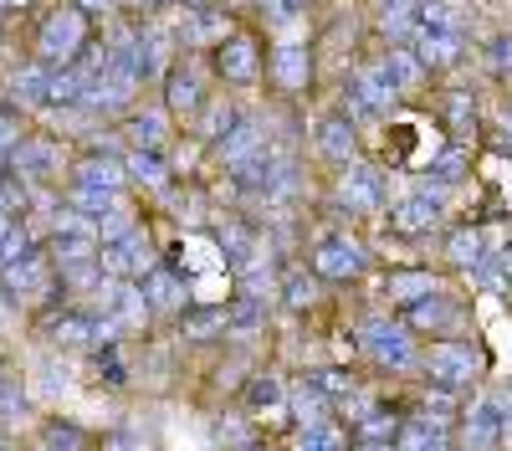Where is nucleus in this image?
Here are the masks:
<instances>
[{"instance_id": "20e7f679", "label": "nucleus", "mask_w": 512, "mask_h": 451, "mask_svg": "<svg viewBox=\"0 0 512 451\" xmlns=\"http://www.w3.org/2000/svg\"><path fill=\"white\" fill-rule=\"evenodd\" d=\"M359 344H364L384 369H410V364H415V339H410L405 318H369V323L359 328Z\"/></svg>"}, {"instance_id": "c03bdc74", "label": "nucleus", "mask_w": 512, "mask_h": 451, "mask_svg": "<svg viewBox=\"0 0 512 451\" xmlns=\"http://www.w3.org/2000/svg\"><path fill=\"white\" fill-rule=\"evenodd\" d=\"M26 200H31V195H26V180L6 170V180H0V211H6V216H21Z\"/></svg>"}, {"instance_id": "aec40b11", "label": "nucleus", "mask_w": 512, "mask_h": 451, "mask_svg": "<svg viewBox=\"0 0 512 451\" xmlns=\"http://www.w3.org/2000/svg\"><path fill=\"white\" fill-rule=\"evenodd\" d=\"M379 67H384V77L395 82V93H400V98H405V93H420V88H425V77H431V72H425V62L415 57V47H405V41H395V47L379 57Z\"/></svg>"}, {"instance_id": "bb28decb", "label": "nucleus", "mask_w": 512, "mask_h": 451, "mask_svg": "<svg viewBox=\"0 0 512 451\" xmlns=\"http://www.w3.org/2000/svg\"><path fill=\"white\" fill-rule=\"evenodd\" d=\"M379 31L390 41H415V31H420V0H384V6H379Z\"/></svg>"}, {"instance_id": "9b49d317", "label": "nucleus", "mask_w": 512, "mask_h": 451, "mask_svg": "<svg viewBox=\"0 0 512 451\" xmlns=\"http://www.w3.org/2000/svg\"><path fill=\"white\" fill-rule=\"evenodd\" d=\"M139 287H144V303H149L154 313H185V308H190L185 277L175 272V262H154V267L139 277Z\"/></svg>"}, {"instance_id": "052dcab7", "label": "nucleus", "mask_w": 512, "mask_h": 451, "mask_svg": "<svg viewBox=\"0 0 512 451\" xmlns=\"http://www.w3.org/2000/svg\"><path fill=\"white\" fill-rule=\"evenodd\" d=\"M246 451H262V446H246Z\"/></svg>"}, {"instance_id": "de8ad7c7", "label": "nucleus", "mask_w": 512, "mask_h": 451, "mask_svg": "<svg viewBox=\"0 0 512 451\" xmlns=\"http://www.w3.org/2000/svg\"><path fill=\"white\" fill-rule=\"evenodd\" d=\"M487 67L497 77H512V36H492L487 41Z\"/></svg>"}, {"instance_id": "39448f33", "label": "nucleus", "mask_w": 512, "mask_h": 451, "mask_svg": "<svg viewBox=\"0 0 512 451\" xmlns=\"http://www.w3.org/2000/svg\"><path fill=\"white\" fill-rule=\"evenodd\" d=\"M52 277H57L52 252H47V246H31L21 262L0 267V293H6L11 303H21V298H41V293L52 287Z\"/></svg>"}, {"instance_id": "2f4dec72", "label": "nucleus", "mask_w": 512, "mask_h": 451, "mask_svg": "<svg viewBox=\"0 0 512 451\" xmlns=\"http://www.w3.org/2000/svg\"><path fill=\"white\" fill-rule=\"evenodd\" d=\"M482 257H487V252H482V231H477V226L446 231V262H451V267H466V272H472Z\"/></svg>"}, {"instance_id": "8fccbe9b", "label": "nucleus", "mask_w": 512, "mask_h": 451, "mask_svg": "<svg viewBox=\"0 0 512 451\" xmlns=\"http://www.w3.org/2000/svg\"><path fill=\"white\" fill-rule=\"evenodd\" d=\"M47 446H52V451H77V446H82V436H77V426L57 421V426L47 431Z\"/></svg>"}, {"instance_id": "e2e57ef3", "label": "nucleus", "mask_w": 512, "mask_h": 451, "mask_svg": "<svg viewBox=\"0 0 512 451\" xmlns=\"http://www.w3.org/2000/svg\"><path fill=\"white\" fill-rule=\"evenodd\" d=\"M436 451H446V446H436Z\"/></svg>"}, {"instance_id": "09e8293b", "label": "nucleus", "mask_w": 512, "mask_h": 451, "mask_svg": "<svg viewBox=\"0 0 512 451\" xmlns=\"http://www.w3.org/2000/svg\"><path fill=\"white\" fill-rule=\"evenodd\" d=\"M26 134H21V118L11 113V108H0V159H11V149L21 144Z\"/></svg>"}, {"instance_id": "9d476101", "label": "nucleus", "mask_w": 512, "mask_h": 451, "mask_svg": "<svg viewBox=\"0 0 512 451\" xmlns=\"http://www.w3.org/2000/svg\"><path fill=\"white\" fill-rule=\"evenodd\" d=\"M338 205H349V211H379L384 205V175L364 159H349L344 180H338Z\"/></svg>"}, {"instance_id": "5fc2aeb1", "label": "nucleus", "mask_w": 512, "mask_h": 451, "mask_svg": "<svg viewBox=\"0 0 512 451\" xmlns=\"http://www.w3.org/2000/svg\"><path fill=\"white\" fill-rule=\"evenodd\" d=\"M11 226H16V216H6V211H0V236H6Z\"/></svg>"}, {"instance_id": "c85d7f7f", "label": "nucleus", "mask_w": 512, "mask_h": 451, "mask_svg": "<svg viewBox=\"0 0 512 451\" xmlns=\"http://www.w3.org/2000/svg\"><path fill=\"white\" fill-rule=\"evenodd\" d=\"M287 405H292V416L308 426V421H323V416H328L333 400H328V390H323L318 375H313V380H297V385L287 390Z\"/></svg>"}, {"instance_id": "f704fd0d", "label": "nucleus", "mask_w": 512, "mask_h": 451, "mask_svg": "<svg viewBox=\"0 0 512 451\" xmlns=\"http://www.w3.org/2000/svg\"><path fill=\"white\" fill-rule=\"evenodd\" d=\"M420 26H431V31H466V6H461V0H420Z\"/></svg>"}, {"instance_id": "f03ea898", "label": "nucleus", "mask_w": 512, "mask_h": 451, "mask_svg": "<svg viewBox=\"0 0 512 451\" xmlns=\"http://www.w3.org/2000/svg\"><path fill=\"white\" fill-rule=\"evenodd\" d=\"M482 349L477 344H456V339H441L431 354H425V380L461 395V390H472V380L482 375Z\"/></svg>"}, {"instance_id": "49530a36", "label": "nucleus", "mask_w": 512, "mask_h": 451, "mask_svg": "<svg viewBox=\"0 0 512 451\" xmlns=\"http://www.w3.org/2000/svg\"><path fill=\"white\" fill-rule=\"evenodd\" d=\"M395 431H400V421H395V416H379V410H369V416L359 421V436H364V441H390Z\"/></svg>"}, {"instance_id": "393cba45", "label": "nucleus", "mask_w": 512, "mask_h": 451, "mask_svg": "<svg viewBox=\"0 0 512 451\" xmlns=\"http://www.w3.org/2000/svg\"><path fill=\"white\" fill-rule=\"evenodd\" d=\"M98 236H82V231H67V236H52V262H57V272H72V267H93L98 262Z\"/></svg>"}, {"instance_id": "a211bd4d", "label": "nucleus", "mask_w": 512, "mask_h": 451, "mask_svg": "<svg viewBox=\"0 0 512 451\" xmlns=\"http://www.w3.org/2000/svg\"><path fill=\"white\" fill-rule=\"evenodd\" d=\"M318 154L328 164H338V170H344L349 159H359V123H349L344 113H328L318 123Z\"/></svg>"}, {"instance_id": "864d4df0", "label": "nucleus", "mask_w": 512, "mask_h": 451, "mask_svg": "<svg viewBox=\"0 0 512 451\" xmlns=\"http://www.w3.org/2000/svg\"><path fill=\"white\" fill-rule=\"evenodd\" d=\"M6 390H11V369H6V364H0V395H6Z\"/></svg>"}, {"instance_id": "a18cd8bd", "label": "nucleus", "mask_w": 512, "mask_h": 451, "mask_svg": "<svg viewBox=\"0 0 512 451\" xmlns=\"http://www.w3.org/2000/svg\"><path fill=\"white\" fill-rule=\"evenodd\" d=\"M282 400H287V390H282L272 375H267V380H251V395H246V405H251V410H277Z\"/></svg>"}, {"instance_id": "4c0bfd02", "label": "nucleus", "mask_w": 512, "mask_h": 451, "mask_svg": "<svg viewBox=\"0 0 512 451\" xmlns=\"http://www.w3.org/2000/svg\"><path fill=\"white\" fill-rule=\"evenodd\" d=\"M262 323H267V303H256L246 293L226 308V334H251V328H262Z\"/></svg>"}, {"instance_id": "4468645a", "label": "nucleus", "mask_w": 512, "mask_h": 451, "mask_svg": "<svg viewBox=\"0 0 512 451\" xmlns=\"http://www.w3.org/2000/svg\"><path fill=\"white\" fill-rule=\"evenodd\" d=\"M216 241H221V252H226V267H231V272H251V267H256V252H262V231H256L251 221L226 216V221L216 226Z\"/></svg>"}, {"instance_id": "b1692460", "label": "nucleus", "mask_w": 512, "mask_h": 451, "mask_svg": "<svg viewBox=\"0 0 512 451\" xmlns=\"http://www.w3.org/2000/svg\"><path fill=\"white\" fill-rule=\"evenodd\" d=\"M123 170H128V180L144 185V190H169V159H164V149H128Z\"/></svg>"}, {"instance_id": "412c9836", "label": "nucleus", "mask_w": 512, "mask_h": 451, "mask_svg": "<svg viewBox=\"0 0 512 451\" xmlns=\"http://www.w3.org/2000/svg\"><path fill=\"white\" fill-rule=\"evenodd\" d=\"M123 139L134 144V149H164L169 144V108L123 113Z\"/></svg>"}, {"instance_id": "dca6fc26", "label": "nucleus", "mask_w": 512, "mask_h": 451, "mask_svg": "<svg viewBox=\"0 0 512 451\" xmlns=\"http://www.w3.org/2000/svg\"><path fill=\"white\" fill-rule=\"evenodd\" d=\"M216 154H221L226 170H236V164H246V159H262V154H272V149H267L262 123H256V118H236L231 129L216 139Z\"/></svg>"}, {"instance_id": "6e6d98bb", "label": "nucleus", "mask_w": 512, "mask_h": 451, "mask_svg": "<svg viewBox=\"0 0 512 451\" xmlns=\"http://www.w3.org/2000/svg\"><path fill=\"white\" fill-rule=\"evenodd\" d=\"M0 6H11V11H21V6H31V0H0Z\"/></svg>"}, {"instance_id": "f8f14e48", "label": "nucleus", "mask_w": 512, "mask_h": 451, "mask_svg": "<svg viewBox=\"0 0 512 451\" xmlns=\"http://www.w3.org/2000/svg\"><path fill=\"white\" fill-rule=\"evenodd\" d=\"M410 47L425 62V72H451V67L466 62V36L461 31H431V26H420Z\"/></svg>"}, {"instance_id": "680f3d73", "label": "nucleus", "mask_w": 512, "mask_h": 451, "mask_svg": "<svg viewBox=\"0 0 512 451\" xmlns=\"http://www.w3.org/2000/svg\"><path fill=\"white\" fill-rule=\"evenodd\" d=\"M507 88H512V77H507Z\"/></svg>"}, {"instance_id": "f3484780", "label": "nucleus", "mask_w": 512, "mask_h": 451, "mask_svg": "<svg viewBox=\"0 0 512 451\" xmlns=\"http://www.w3.org/2000/svg\"><path fill=\"white\" fill-rule=\"evenodd\" d=\"M436 118H441V129H446V144H456V149H472L477 144V98L472 93H446L441 108H436Z\"/></svg>"}, {"instance_id": "ddd939ff", "label": "nucleus", "mask_w": 512, "mask_h": 451, "mask_svg": "<svg viewBox=\"0 0 512 451\" xmlns=\"http://www.w3.org/2000/svg\"><path fill=\"white\" fill-rule=\"evenodd\" d=\"M405 328L410 334H451V328L466 318L461 313V303H451V298H436V293H425V298H415V303H405Z\"/></svg>"}, {"instance_id": "13d9d810", "label": "nucleus", "mask_w": 512, "mask_h": 451, "mask_svg": "<svg viewBox=\"0 0 512 451\" xmlns=\"http://www.w3.org/2000/svg\"><path fill=\"white\" fill-rule=\"evenodd\" d=\"M0 451H11V441H6V436H0Z\"/></svg>"}, {"instance_id": "72a5a7b5", "label": "nucleus", "mask_w": 512, "mask_h": 451, "mask_svg": "<svg viewBox=\"0 0 512 451\" xmlns=\"http://www.w3.org/2000/svg\"><path fill=\"white\" fill-rule=\"evenodd\" d=\"M436 282H441L436 272H395V277H384V293L405 308V303H415L425 293H436Z\"/></svg>"}, {"instance_id": "c9c22d12", "label": "nucleus", "mask_w": 512, "mask_h": 451, "mask_svg": "<svg viewBox=\"0 0 512 451\" xmlns=\"http://www.w3.org/2000/svg\"><path fill=\"white\" fill-rule=\"evenodd\" d=\"M395 441H400V451H436V446H446V426L425 416V421H415V426H400Z\"/></svg>"}, {"instance_id": "7ed1b4c3", "label": "nucleus", "mask_w": 512, "mask_h": 451, "mask_svg": "<svg viewBox=\"0 0 512 451\" xmlns=\"http://www.w3.org/2000/svg\"><path fill=\"white\" fill-rule=\"evenodd\" d=\"M308 267H313L323 282H354V277H364V272H369V252H364V246H359L354 236L333 231V236H323V241L313 246Z\"/></svg>"}, {"instance_id": "2eb2a0df", "label": "nucleus", "mask_w": 512, "mask_h": 451, "mask_svg": "<svg viewBox=\"0 0 512 451\" xmlns=\"http://www.w3.org/2000/svg\"><path fill=\"white\" fill-rule=\"evenodd\" d=\"M272 82L282 93H308L313 82V47H303V41H282V47L272 52Z\"/></svg>"}, {"instance_id": "e433bc0d", "label": "nucleus", "mask_w": 512, "mask_h": 451, "mask_svg": "<svg viewBox=\"0 0 512 451\" xmlns=\"http://www.w3.org/2000/svg\"><path fill=\"white\" fill-rule=\"evenodd\" d=\"M67 205H77V211H88L93 221H103L113 205H118V190H98V185H72L67 190Z\"/></svg>"}, {"instance_id": "a878e982", "label": "nucleus", "mask_w": 512, "mask_h": 451, "mask_svg": "<svg viewBox=\"0 0 512 451\" xmlns=\"http://www.w3.org/2000/svg\"><path fill=\"white\" fill-rule=\"evenodd\" d=\"M47 77H52L47 62L16 67V72H11V98H16L21 108H47Z\"/></svg>"}, {"instance_id": "1a4fd4ad", "label": "nucleus", "mask_w": 512, "mask_h": 451, "mask_svg": "<svg viewBox=\"0 0 512 451\" xmlns=\"http://www.w3.org/2000/svg\"><path fill=\"white\" fill-rule=\"evenodd\" d=\"M11 170L26 180V185H47L62 175V144L57 139H21L11 149Z\"/></svg>"}, {"instance_id": "c756f323", "label": "nucleus", "mask_w": 512, "mask_h": 451, "mask_svg": "<svg viewBox=\"0 0 512 451\" xmlns=\"http://www.w3.org/2000/svg\"><path fill=\"white\" fill-rule=\"evenodd\" d=\"M497 431H502V405H497V400H482L472 416H466V446L487 451V446L497 441Z\"/></svg>"}, {"instance_id": "6e6552de", "label": "nucleus", "mask_w": 512, "mask_h": 451, "mask_svg": "<svg viewBox=\"0 0 512 451\" xmlns=\"http://www.w3.org/2000/svg\"><path fill=\"white\" fill-rule=\"evenodd\" d=\"M159 82H164V108H169V113H185V118H190V113H200V108L210 103V98H205V72H200L190 57H175V67H169Z\"/></svg>"}, {"instance_id": "6ab92c4d", "label": "nucleus", "mask_w": 512, "mask_h": 451, "mask_svg": "<svg viewBox=\"0 0 512 451\" xmlns=\"http://www.w3.org/2000/svg\"><path fill=\"white\" fill-rule=\"evenodd\" d=\"M441 226V205L436 200H425V195H405L390 205V231L395 236H425V231H436Z\"/></svg>"}, {"instance_id": "603ef678", "label": "nucleus", "mask_w": 512, "mask_h": 451, "mask_svg": "<svg viewBox=\"0 0 512 451\" xmlns=\"http://www.w3.org/2000/svg\"><path fill=\"white\" fill-rule=\"evenodd\" d=\"M123 6H134V11H154V6H164V0H123Z\"/></svg>"}, {"instance_id": "58836bf2", "label": "nucleus", "mask_w": 512, "mask_h": 451, "mask_svg": "<svg viewBox=\"0 0 512 451\" xmlns=\"http://www.w3.org/2000/svg\"><path fill=\"white\" fill-rule=\"evenodd\" d=\"M303 451H344V426H338L333 416L308 421L303 426Z\"/></svg>"}, {"instance_id": "79ce46f5", "label": "nucleus", "mask_w": 512, "mask_h": 451, "mask_svg": "<svg viewBox=\"0 0 512 451\" xmlns=\"http://www.w3.org/2000/svg\"><path fill=\"white\" fill-rule=\"evenodd\" d=\"M200 113H205V123H200V129H205V139H210V144H216V139L231 129V123L241 118V113H236V103H205Z\"/></svg>"}, {"instance_id": "bf43d9fd", "label": "nucleus", "mask_w": 512, "mask_h": 451, "mask_svg": "<svg viewBox=\"0 0 512 451\" xmlns=\"http://www.w3.org/2000/svg\"><path fill=\"white\" fill-rule=\"evenodd\" d=\"M0 180H6V164H0Z\"/></svg>"}, {"instance_id": "473e14b6", "label": "nucleus", "mask_w": 512, "mask_h": 451, "mask_svg": "<svg viewBox=\"0 0 512 451\" xmlns=\"http://www.w3.org/2000/svg\"><path fill=\"white\" fill-rule=\"evenodd\" d=\"M180 334H185V339H195V344H200V339L226 334V308H195V303H190V308L180 313Z\"/></svg>"}, {"instance_id": "7c9ffc66", "label": "nucleus", "mask_w": 512, "mask_h": 451, "mask_svg": "<svg viewBox=\"0 0 512 451\" xmlns=\"http://www.w3.org/2000/svg\"><path fill=\"white\" fill-rule=\"evenodd\" d=\"M231 36V16L210 11V6H190V26H185V47H200V41H226Z\"/></svg>"}, {"instance_id": "f257e3e1", "label": "nucleus", "mask_w": 512, "mask_h": 451, "mask_svg": "<svg viewBox=\"0 0 512 451\" xmlns=\"http://www.w3.org/2000/svg\"><path fill=\"white\" fill-rule=\"evenodd\" d=\"M93 41V21H88V11L82 6H57L47 21H41V31H36V52H41V62L47 67H67V62H77L82 57V47Z\"/></svg>"}, {"instance_id": "37998d69", "label": "nucleus", "mask_w": 512, "mask_h": 451, "mask_svg": "<svg viewBox=\"0 0 512 451\" xmlns=\"http://www.w3.org/2000/svg\"><path fill=\"white\" fill-rule=\"evenodd\" d=\"M308 6H313V0H262V16L272 26H297L308 16Z\"/></svg>"}, {"instance_id": "0eeeda50", "label": "nucleus", "mask_w": 512, "mask_h": 451, "mask_svg": "<svg viewBox=\"0 0 512 451\" xmlns=\"http://www.w3.org/2000/svg\"><path fill=\"white\" fill-rule=\"evenodd\" d=\"M98 267H103V277H118V282H139V277L154 267V246L144 241V231H134V236H123V241H108V246H98Z\"/></svg>"}, {"instance_id": "3c124183", "label": "nucleus", "mask_w": 512, "mask_h": 451, "mask_svg": "<svg viewBox=\"0 0 512 451\" xmlns=\"http://www.w3.org/2000/svg\"><path fill=\"white\" fill-rule=\"evenodd\" d=\"M72 6H82V11H88V16H103V11L113 6V0H72Z\"/></svg>"}, {"instance_id": "a19ab883", "label": "nucleus", "mask_w": 512, "mask_h": 451, "mask_svg": "<svg viewBox=\"0 0 512 451\" xmlns=\"http://www.w3.org/2000/svg\"><path fill=\"white\" fill-rule=\"evenodd\" d=\"M139 231V221H134V211H123V205H113V211L98 221V241L108 246V241H123V236H134Z\"/></svg>"}, {"instance_id": "423d86ee", "label": "nucleus", "mask_w": 512, "mask_h": 451, "mask_svg": "<svg viewBox=\"0 0 512 451\" xmlns=\"http://www.w3.org/2000/svg\"><path fill=\"white\" fill-rule=\"evenodd\" d=\"M216 72L236 88H251V82H262V41L251 31H231L226 41H216Z\"/></svg>"}, {"instance_id": "cd10ccee", "label": "nucleus", "mask_w": 512, "mask_h": 451, "mask_svg": "<svg viewBox=\"0 0 512 451\" xmlns=\"http://www.w3.org/2000/svg\"><path fill=\"white\" fill-rule=\"evenodd\" d=\"M318 272L313 267H292L287 277H282V308L287 313H308L313 303H318Z\"/></svg>"}, {"instance_id": "ea45409f", "label": "nucleus", "mask_w": 512, "mask_h": 451, "mask_svg": "<svg viewBox=\"0 0 512 451\" xmlns=\"http://www.w3.org/2000/svg\"><path fill=\"white\" fill-rule=\"evenodd\" d=\"M31 246H41V241H36V231H31V226H11L6 236H0V267L21 262V257L31 252Z\"/></svg>"}, {"instance_id": "5701e85b", "label": "nucleus", "mask_w": 512, "mask_h": 451, "mask_svg": "<svg viewBox=\"0 0 512 451\" xmlns=\"http://www.w3.org/2000/svg\"><path fill=\"white\" fill-rule=\"evenodd\" d=\"M72 185H98V190H123L128 185V170H123V159H113V154H82L77 164H72Z\"/></svg>"}, {"instance_id": "4d7b16f0", "label": "nucleus", "mask_w": 512, "mask_h": 451, "mask_svg": "<svg viewBox=\"0 0 512 451\" xmlns=\"http://www.w3.org/2000/svg\"><path fill=\"white\" fill-rule=\"evenodd\" d=\"M185 6H210V0H185Z\"/></svg>"}, {"instance_id": "4be33fe9", "label": "nucleus", "mask_w": 512, "mask_h": 451, "mask_svg": "<svg viewBox=\"0 0 512 451\" xmlns=\"http://www.w3.org/2000/svg\"><path fill=\"white\" fill-rule=\"evenodd\" d=\"M349 82H354V88L364 93V103H369L379 118H395V108H400V93H395V82L384 77V67H379V62H364V67H359Z\"/></svg>"}]
</instances>
